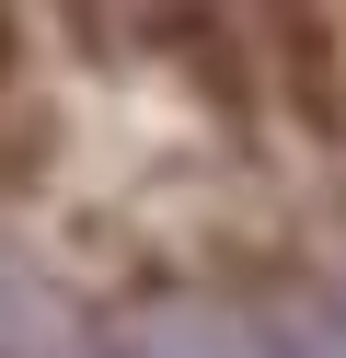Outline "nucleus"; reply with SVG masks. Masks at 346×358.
Segmentation results:
<instances>
[{"instance_id":"nucleus-1","label":"nucleus","mask_w":346,"mask_h":358,"mask_svg":"<svg viewBox=\"0 0 346 358\" xmlns=\"http://www.w3.org/2000/svg\"><path fill=\"white\" fill-rule=\"evenodd\" d=\"M277 70H289V104H312V139L335 150V139H346V81H335V24H312V12H289V24H277Z\"/></svg>"}]
</instances>
